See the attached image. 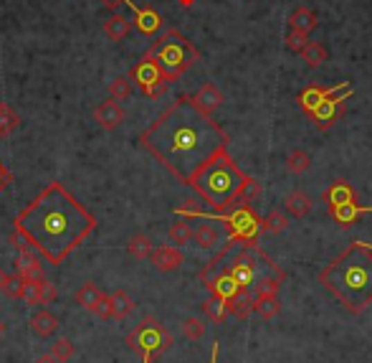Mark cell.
Listing matches in <instances>:
<instances>
[{
	"label": "cell",
	"instance_id": "32",
	"mask_svg": "<svg viewBox=\"0 0 372 363\" xmlns=\"http://www.w3.org/2000/svg\"><path fill=\"white\" fill-rule=\"evenodd\" d=\"M286 226H289V216H286L284 211H271L266 219H261V229H263V234H269V237L281 234Z\"/></svg>",
	"mask_w": 372,
	"mask_h": 363
},
{
	"label": "cell",
	"instance_id": "34",
	"mask_svg": "<svg viewBox=\"0 0 372 363\" xmlns=\"http://www.w3.org/2000/svg\"><path fill=\"white\" fill-rule=\"evenodd\" d=\"M309 165H312V158H309L307 150H294V153H289V158H286V171L294 173V176L309 171Z\"/></svg>",
	"mask_w": 372,
	"mask_h": 363
},
{
	"label": "cell",
	"instance_id": "10",
	"mask_svg": "<svg viewBox=\"0 0 372 363\" xmlns=\"http://www.w3.org/2000/svg\"><path fill=\"white\" fill-rule=\"evenodd\" d=\"M127 6L134 10V18H132V23H134V28H137L142 36L154 38L157 33H160V31H162V15L157 13L152 6H134L132 0H127Z\"/></svg>",
	"mask_w": 372,
	"mask_h": 363
},
{
	"label": "cell",
	"instance_id": "22",
	"mask_svg": "<svg viewBox=\"0 0 372 363\" xmlns=\"http://www.w3.org/2000/svg\"><path fill=\"white\" fill-rule=\"evenodd\" d=\"M228 310H231L233 318L248 320V315L254 312V295H251L246 287H241L231 300H228Z\"/></svg>",
	"mask_w": 372,
	"mask_h": 363
},
{
	"label": "cell",
	"instance_id": "36",
	"mask_svg": "<svg viewBox=\"0 0 372 363\" xmlns=\"http://www.w3.org/2000/svg\"><path fill=\"white\" fill-rule=\"evenodd\" d=\"M48 353H51L59 363H69L73 356H76V346H73L69 338H59V341H53V346H51Z\"/></svg>",
	"mask_w": 372,
	"mask_h": 363
},
{
	"label": "cell",
	"instance_id": "40",
	"mask_svg": "<svg viewBox=\"0 0 372 363\" xmlns=\"http://www.w3.org/2000/svg\"><path fill=\"white\" fill-rule=\"evenodd\" d=\"M36 289H38V305H51L56 297H59V289H56V285L48 280H41L36 282Z\"/></svg>",
	"mask_w": 372,
	"mask_h": 363
},
{
	"label": "cell",
	"instance_id": "44",
	"mask_svg": "<svg viewBox=\"0 0 372 363\" xmlns=\"http://www.w3.org/2000/svg\"><path fill=\"white\" fill-rule=\"evenodd\" d=\"M10 183H13V173L8 171L6 163H0V193L6 191V188H8Z\"/></svg>",
	"mask_w": 372,
	"mask_h": 363
},
{
	"label": "cell",
	"instance_id": "51",
	"mask_svg": "<svg viewBox=\"0 0 372 363\" xmlns=\"http://www.w3.org/2000/svg\"><path fill=\"white\" fill-rule=\"evenodd\" d=\"M3 333H6V323L0 320V338H3Z\"/></svg>",
	"mask_w": 372,
	"mask_h": 363
},
{
	"label": "cell",
	"instance_id": "42",
	"mask_svg": "<svg viewBox=\"0 0 372 363\" xmlns=\"http://www.w3.org/2000/svg\"><path fill=\"white\" fill-rule=\"evenodd\" d=\"M23 289H26V280L18 277V274H10L6 282V287H3V292H6L10 300H23Z\"/></svg>",
	"mask_w": 372,
	"mask_h": 363
},
{
	"label": "cell",
	"instance_id": "11",
	"mask_svg": "<svg viewBox=\"0 0 372 363\" xmlns=\"http://www.w3.org/2000/svg\"><path fill=\"white\" fill-rule=\"evenodd\" d=\"M344 90H350V84L347 82H342V84H337V87H309V90H304L299 96H296V102H299V107L304 110V115H312L319 104H324V102H329L332 96H337V94H342Z\"/></svg>",
	"mask_w": 372,
	"mask_h": 363
},
{
	"label": "cell",
	"instance_id": "41",
	"mask_svg": "<svg viewBox=\"0 0 372 363\" xmlns=\"http://www.w3.org/2000/svg\"><path fill=\"white\" fill-rule=\"evenodd\" d=\"M307 46H309V36H307V33H301V31H294V28L286 33V49H289V51L301 53L304 49H307Z\"/></svg>",
	"mask_w": 372,
	"mask_h": 363
},
{
	"label": "cell",
	"instance_id": "31",
	"mask_svg": "<svg viewBox=\"0 0 372 363\" xmlns=\"http://www.w3.org/2000/svg\"><path fill=\"white\" fill-rule=\"evenodd\" d=\"M254 312H258L263 320H274L281 312V303L278 297H254Z\"/></svg>",
	"mask_w": 372,
	"mask_h": 363
},
{
	"label": "cell",
	"instance_id": "25",
	"mask_svg": "<svg viewBox=\"0 0 372 363\" xmlns=\"http://www.w3.org/2000/svg\"><path fill=\"white\" fill-rule=\"evenodd\" d=\"M281 282L284 277H278L274 272H263L256 277L254 282V289H256V297H274L278 295V289H281Z\"/></svg>",
	"mask_w": 372,
	"mask_h": 363
},
{
	"label": "cell",
	"instance_id": "20",
	"mask_svg": "<svg viewBox=\"0 0 372 363\" xmlns=\"http://www.w3.org/2000/svg\"><path fill=\"white\" fill-rule=\"evenodd\" d=\"M211 287V295H215V297H220V300H231V297L241 289V285L233 280V274L228 272V269H223V272L215 277V280L208 285Z\"/></svg>",
	"mask_w": 372,
	"mask_h": 363
},
{
	"label": "cell",
	"instance_id": "17",
	"mask_svg": "<svg viewBox=\"0 0 372 363\" xmlns=\"http://www.w3.org/2000/svg\"><path fill=\"white\" fill-rule=\"evenodd\" d=\"M59 328H61V323H59V318L53 315L51 310H38L33 318H30V330L38 335V338H51V335H56L59 333Z\"/></svg>",
	"mask_w": 372,
	"mask_h": 363
},
{
	"label": "cell",
	"instance_id": "35",
	"mask_svg": "<svg viewBox=\"0 0 372 363\" xmlns=\"http://www.w3.org/2000/svg\"><path fill=\"white\" fill-rule=\"evenodd\" d=\"M132 87H134V84L130 82V76H117V79H112V84H109V96L114 102H127L132 96Z\"/></svg>",
	"mask_w": 372,
	"mask_h": 363
},
{
	"label": "cell",
	"instance_id": "37",
	"mask_svg": "<svg viewBox=\"0 0 372 363\" xmlns=\"http://www.w3.org/2000/svg\"><path fill=\"white\" fill-rule=\"evenodd\" d=\"M168 234H170V239H172V244H188L195 231H193V226H190V219H185V221L172 223Z\"/></svg>",
	"mask_w": 372,
	"mask_h": 363
},
{
	"label": "cell",
	"instance_id": "45",
	"mask_svg": "<svg viewBox=\"0 0 372 363\" xmlns=\"http://www.w3.org/2000/svg\"><path fill=\"white\" fill-rule=\"evenodd\" d=\"M96 318H102V320H107V318H112V312H109V297H104L102 300V305L96 307V312H94Z\"/></svg>",
	"mask_w": 372,
	"mask_h": 363
},
{
	"label": "cell",
	"instance_id": "4",
	"mask_svg": "<svg viewBox=\"0 0 372 363\" xmlns=\"http://www.w3.org/2000/svg\"><path fill=\"white\" fill-rule=\"evenodd\" d=\"M246 173L236 165V160L228 155V150L218 153L211 163H205L200 171L190 178V188L213 208V211H226L238 201L241 185L246 183Z\"/></svg>",
	"mask_w": 372,
	"mask_h": 363
},
{
	"label": "cell",
	"instance_id": "27",
	"mask_svg": "<svg viewBox=\"0 0 372 363\" xmlns=\"http://www.w3.org/2000/svg\"><path fill=\"white\" fill-rule=\"evenodd\" d=\"M134 310V300H132L124 289H117L109 295V312L114 320H127V315Z\"/></svg>",
	"mask_w": 372,
	"mask_h": 363
},
{
	"label": "cell",
	"instance_id": "23",
	"mask_svg": "<svg viewBox=\"0 0 372 363\" xmlns=\"http://www.w3.org/2000/svg\"><path fill=\"white\" fill-rule=\"evenodd\" d=\"M132 31V18H127V15H109L107 21H104V33H107V38H112V41H122V38L130 36Z\"/></svg>",
	"mask_w": 372,
	"mask_h": 363
},
{
	"label": "cell",
	"instance_id": "28",
	"mask_svg": "<svg viewBox=\"0 0 372 363\" xmlns=\"http://www.w3.org/2000/svg\"><path fill=\"white\" fill-rule=\"evenodd\" d=\"M289 26H292L294 31H301V33L309 36V33L317 28V13L309 10V8H296V10L289 15Z\"/></svg>",
	"mask_w": 372,
	"mask_h": 363
},
{
	"label": "cell",
	"instance_id": "26",
	"mask_svg": "<svg viewBox=\"0 0 372 363\" xmlns=\"http://www.w3.org/2000/svg\"><path fill=\"white\" fill-rule=\"evenodd\" d=\"M203 315L211 320V323H215V326L226 323V318L231 315V310H228V300H220V297L211 295L203 303Z\"/></svg>",
	"mask_w": 372,
	"mask_h": 363
},
{
	"label": "cell",
	"instance_id": "15",
	"mask_svg": "<svg viewBox=\"0 0 372 363\" xmlns=\"http://www.w3.org/2000/svg\"><path fill=\"white\" fill-rule=\"evenodd\" d=\"M15 274L23 277L26 282H41L46 280L44 277V264L38 257H33V252L28 254H18V260H15Z\"/></svg>",
	"mask_w": 372,
	"mask_h": 363
},
{
	"label": "cell",
	"instance_id": "5",
	"mask_svg": "<svg viewBox=\"0 0 372 363\" xmlns=\"http://www.w3.org/2000/svg\"><path fill=\"white\" fill-rule=\"evenodd\" d=\"M177 216L185 219H203V221H220L226 229V237L238 242V246L248 249H258V237L263 234L261 229V216L256 214L251 203H233L226 211H215V214H200L195 208H175Z\"/></svg>",
	"mask_w": 372,
	"mask_h": 363
},
{
	"label": "cell",
	"instance_id": "33",
	"mask_svg": "<svg viewBox=\"0 0 372 363\" xmlns=\"http://www.w3.org/2000/svg\"><path fill=\"white\" fill-rule=\"evenodd\" d=\"M301 59L307 61L309 69H319L327 61V49L321 44H317V41H309V46L301 51Z\"/></svg>",
	"mask_w": 372,
	"mask_h": 363
},
{
	"label": "cell",
	"instance_id": "12",
	"mask_svg": "<svg viewBox=\"0 0 372 363\" xmlns=\"http://www.w3.org/2000/svg\"><path fill=\"white\" fill-rule=\"evenodd\" d=\"M150 262H152V267L157 272H175L183 264V252L177 246H170V244L154 246L152 254H150Z\"/></svg>",
	"mask_w": 372,
	"mask_h": 363
},
{
	"label": "cell",
	"instance_id": "30",
	"mask_svg": "<svg viewBox=\"0 0 372 363\" xmlns=\"http://www.w3.org/2000/svg\"><path fill=\"white\" fill-rule=\"evenodd\" d=\"M21 127V115L10 107V104L0 102V137H8Z\"/></svg>",
	"mask_w": 372,
	"mask_h": 363
},
{
	"label": "cell",
	"instance_id": "6",
	"mask_svg": "<svg viewBox=\"0 0 372 363\" xmlns=\"http://www.w3.org/2000/svg\"><path fill=\"white\" fill-rule=\"evenodd\" d=\"M145 56L160 67V71L165 74L168 82H175L188 71L197 59H200V51H197L193 41H188V36H183L177 28H168L157 41H154L150 49H147Z\"/></svg>",
	"mask_w": 372,
	"mask_h": 363
},
{
	"label": "cell",
	"instance_id": "16",
	"mask_svg": "<svg viewBox=\"0 0 372 363\" xmlns=\"http://www.w3.org/2000/svg\"><path fill=\"white\" fill-rule=\"evenodd\" d=\"M190 96H193V102H195L200 110L208 112V115H213V112L223 104V94H220V90L213 82H205L195 94H190Z\"/></svg>",
	"mask_w": 372,
	"mask_h": 363
},
{
	"label": "cell",
	"instance_id": "29",
	"mask_svg": "<svg viewBox=\"0 0 372 363\" xmlns=\"http://www.w3.org/2000/svg\"><path fill=\"white\" fill-rule=\"evenodd\" d=\"M152 242H150V237L147 234H134V237L127 242V252H130V257H134V260L145 262L150 260V254H152Z\"/></svg>",
	"mask_w": 372,
	"mask_h": 363
},
{
	"label": "cell",
	"instance_id": "47",
	"mask_svg": "<svg viewBox=\"0 0 372 363\" xmlns=\"http://www.w3.org/2000/svg\"><path fill=\"white\" fill-rule=\"evenodd\" d=\"M36 363H59V361H56V358H53L51 353H44V356H38V358H36Z\"/></svg>",
	"mask_w": 372,
	"mask_h": 363
},
{
	"label": "cell",
	"instance_id": "43",
	"mask_svg": "<svg viewBox=\"0 0 372 363\" xmlns=\"http://www.w3.org/2000/svg\"><path fill=\"white\" fill-rule=\"evenodd\" d=\"M23 300H26V305H38L36 282H26V289H23Z\"/></svg>",
	"mask_w": 372,
	"mask_h": 363
},
{
	"label": "cell",
	"instance_id": "50",
	"mask_svg": "<svg viewBox=\"0 0 372 363\" xmlns=\"http://www.w3.org/2000/svg\"><path fill=\"white\" fill-rule=\"evenodd\" d=\"M193 3H195V0H180V6H185V8H190Z\"/></svg>",
	"mask_w": 372,
	"mask_h": 363
},
{
	"label": "cell",
	"instance_id": "2",
	"mask_svg": "<svg viewBox=\"0 0 372 363\" xmlns=\"http://www.w3.org/2000/svg\"><path fill=\"white\" fill-rule=\"evenodd\" d=\"M96 229V216L66 191L64 183H48L13 219L18 231L38 257L59 267Z\"/></svg>",
	"mask_w": 372,
	"mask_h": 363
},
{
	"label": "cell",
	"instance_id": "3",
	"mask_svg": "<svg viewBox=\"0 0 372 363\" xmlns=\"http://www.w3.org/2000/svg\"><path fill=\"white\" fill-rule=\"evenodd\" d=\"M319 282L352 315L367 310L372 303V244L352 242L321 269Z\"/></svg>",
	"mask_w": 372,
	"mask_h": 363
},
{
	"label": "cell",
	"instance_id": "24",
	"mask_svg": "<svg viewBox=\"0 0 372 363\" xmlns=\"http://www.w3.org/2000/svg\"><path fill=\"white\" fill-rule=\"evenodd\" d=\"M193 239H195V244L200 246V249H215V246L220 244V229L215 223L205 221L195 229Z\"/></svg>",
	"mask_w": 372,
	"mask_h": 363
},
{
	"label": "cell",
	"instance_id": "13",
	"mask_svg": "<svg viewBox=\"0 0 372 363\" xmlns=\"http://www.w3.org/2000/svg\"><path fill=\"white\" fill-rule=\"evenodd\" d=\"M91 117H94V122L102 127V130L112 133V130H117V127L124 122V110L119 107V102H114V99H107V102H102L99 107H96Z\"/></svg>",
	"mask_w": 372,
	"mask_h": 363
},
{
	"label": "cell",
	"instance_id": "21",
	"mask_svg": "<svg viewBox=\"0 0 372 363\" xmlns=\"http://www.w3.org/2000/svg\"><path fill=\"white\" fill-rule=\"evenodd\" d=\"M104 295L102 289L96 287L94 282H84L79 289H76V305H81L87 312H96V307L102 305Z\"/></svg>",
	"mask_w": 372,
	"mask_h": 363
},
{
	"label": "cell",
	"instance_id": "9",
	"mask_svg": "<svg viewBox=\"0 0 372 363\" xmlns=\"http://www.w3.org/2000/svg\"><path fill=\"white\" fill-rule=\"evenodd\" d=\"M355 94L352 92V87L350 90H344L342 94H337V96H332L329 102H324V104H319L317 110L312 112V115H307L309 119H312L314 125L319 127V130H327V127H332L337 122V119L342 117L344 115V102L350 99V96Z\"/></svg>",
	"mask_w": 372,
	"mask_h": 363
},
{
	"label": "cell",
	"instance_id": "39",
	"mask_svg": "<svg viewBox=\"0 0 372 363\" xmlns=\"http://www.w3.org/2000/svg\"><path fill=\"white\" fill-rule=\"evenodd\" d=\"M258 196H261V183H258L256 178H246V183L241 185V193H238V201H236V203H254Z\"/></svg>",
	"mask_w": 372,
	"mask_h": 363
},
{
	"label": "cell",
	"instance_id": "48",
	"mask_svg": "<svg viewBox=\"0 0 372 363\" xmlns=\"http://www.w3.org/2000/svg\"><path fill=\"white\" fill-rule=\"evenodd\" d=\"M8 277H10V274H8V272H6V269L0 267V289L6 287V282H8Z\"/></svg>",
	"mask_w": 372,
	"mask_h": 363
},
{
	"label": "cell",
	"instance_id": "49",
	"mask_svg": "<svg viewBox=\"0 0 372 363\" xmlns=\"http://www.w3.org/2000/svg\"><path fill=\"white\" fill-rule=\"evenodd\" d=\"M211 363H218V343L213 346V356H211Z\"/></svg>",
	"mask_w": 372,
	"mask_h": 363
},
{
	"label": "cell",
	"instance_id": "46",
	"mask_svg": "<svg viewBox=\"0 0 372 363\" xmlns=\"http://www.w3.org/2000/svg\"><path fill=\"white\" fill-rule=\"evenodd\" d=\"M104 8H109V10H117L119 6H127V0H102Z\"/></svg>",
	"mask_w": 372,
	"mask_h": 363
},
{
	"label": "cell",
	"instance_id": "38",
	"mask_svg": "<svg viewBox=\"0 0 372 363\" xmlns=\"http://www.w3.org/2000/svg\"><path fill=\"white\" fill-rule=\"evenodd\" d=\"M180 330H183V335L188 341H200L205 333V323L200 318H185L180 323Z\"/></svg>",
	"mask_w": 372,
	"mask_h": 363
},
{
	"label": "cell",
	"instance_id": "8",
	"mask_svg": "<svg viewBox=\"0 0 372 363\" xmlns=\"http://www.w3.org/2000/svg\"><path fill=\"white\" fill-rule=\"evenodd\" d=\"M130 82L134 84V87H137L145 96H150V99L160 96L162 92H165V87L170 84L168 79H165V74L160 71V67H157L150 56H142V59L132 67Z\"/></svg>",
	"mask_w": 372,
	"mask_h": 363
},
{
	"label": "cell",
	"instance_id": "7",
	"mask_svg": "<svg viewBox=\"0 0 372 363\" xmlns=\"http://www.w3.org/2000/svg\"><path fill=\"white\" fill-rule=\"evenodd\" d=\"M124 346L134 351L142 358V363H152L154 358H160L172 346V335L160 326L157 318H145L134 330L127 333Z\"/></svg>",
	"mask_w": 372,
	"mask_h": 363
},
{
	"label": "cell",
	"instance_id": "19",
	"mask_svg": "<svg viewBox=\"0 0 372 363\" xmlns=\"http://www.w3.org/2000/svg\"><path fill=\"white\" fill-rule=\"evenodd\" d=\"M284 211L294 219H304L312 211V196L304 191H294L284 199Z\"/></svg>",
	"mask_w": 372,
	"mask_h": 363
},
{
	"label": "cell",
	"instance_id": "14",
	"mask_svg": "<svg viewBox=\"0 0 372 363\" xmlns=\"http://www.w3.org/2000/svg\"><path fill=\"white\" fill-rule=\"evenodd\" d=\"M321 201L327 203V208L342 206V203H357V193L347 180H335V183L321 191Z\"/></svg>",
	"mask_w": 372,
	"mask_h": 363
},
{
	"label": "cell",
	"instance_id": "1",
	"mask_svg": "<svg viewBox=\"0 0 372 363\" xmlns=\"http://www.w3.org/2000/svg\"><path fill=\"white\" fill-rule=\"evenodd\" d=\"M228 142L231 137L226 130L213 115L200 110L190 94L177 96L139 135V145L183 185H188L190 178L218 153L228 150Z\"/></svg>",
	"mask_w": 372,
	"mask_h": 363
},
{
	"label": "cell",
	"instance_id": "18",
	"mask_svg": "<svg viewBox=\"0 0 372 363\" xmlns=\"http://www.w3.org/2000/svg\"><path fill=\"white\" fill-rule=\"evenodd\" d=\"M329 214H332V219H335L342 229H347V226H352V223L357 221L360 216L365 214H372V206H357V203H342V206H335L329 208Z\"/></svg>",
	"mask_w": 372,
	"mask_h": 363
}]
</instances>
